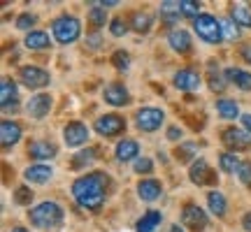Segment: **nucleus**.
Here are the masks:
<instances>
[{
    "label": "nucleus",
    "mask_w": 251,
    "mask_h": 232,
    "mask_svg": "<svg viewBox=\"0 0 251 232\" xmlns=\"http://www.w3.org/2000/svg\"><path fill=\"white\" fill-rule=\"evenodd\" d=\"M107 184H109L107 174H102V172H89V174L79 177L72 184V197L77 200L79 207L96 211V209H100L102 202H105Z\"/></svg>",
    "instance_id": "1"
},
{
    "label": "nucleus",
    "mask_w": 251,
    "mask_h": 232,
    "mask_svg": "<svg viewBox=\"0 0 251 232\" xmlns=\"http://www.w3.org/2000/svg\"><path fill=\"white\" fill-rule=\"evenodd\" d=\"M28 218L35 228H58L63 223V209L56 202H40L28 211Z\"/></svg>",
    "instance_id": "2"
},
{
    "label": "nucleus",
    "mask_w": 251,
    "mask_h": 232,
    "mask_svg": "<svg viewBox=\"0 0 251 232\" xmlns=\"http://www.w3.org/2000/svg\"><path fill=\"white\" fill-rule=\"evenodd\" d=\"M193 30L198 33V37L207 42V45H216L224 40V33H221V21H216V17L212 14H200L198 19H193Z\"/></svg>",
    "instance_id": "3"
},
{
    "label": "nucleus",
    "mask_w": 251,
    "mask_h": 232,
    "mask_svg": "<svg viewBox=\"0 0 251 232\" xmlns=\"http://www.w3.org/2000/svg\"><path fill=\"white\" fill-rule=\"evenodd\" d=\"M51 33H54V40L61 42V45H70L77 37L81 35V23L77 17H58L51 23Z\"/></svg>",
    "instance_id": "4"
},
{
    "label": "nucleus",
    "mask_w": 251,
    "mask_h": 232,
    "mask_svg": "<svg viewBox=\"0 0 251 232\" xmlns=\"http://www.w3.org/2000/svg\"><path fill=\"white\" fill-rule=\"evenodd\" d=\"M165 121V112L158 107H142L135 114V125L142 130V133H153L158 130Z\"/></svg>",
    "instance_id": "5"
},
{
    "label": "nucleus",
    "mask_w": 251,
    "mask_h": 232,
    "mask_svg": "<svg viewBox=\"0 0 251 232\" xmlns=\"http://www.w3.org/2000/svg\"><path fill=\"white\" fill-rule=\"evenodd\" d=\"M19 79L26 89H45L49 84V72L37 68V65H24L19 70Z\"/></svg>",
    "instance_id": "6"
},
{
    "label": "nucleus",
    "mask_w": 251,
    "mask_h": 232,
    "mask_svg": "<svg viewBox=\"0 0 251 232\" xmlns=\"http://www.w3.org/2000/svg\"><path fill=\"white\" fill-rule=\"evenodd\" d=\"M93 128H96V133H100L102 137H114V135L126 130V118L119 114H105V116H100V118H96Z\"/></svg>",
    "instance_id": "7"
},
{
    "label": "nucleus",
    "mask_w": 251,
    "mask_h": 232,
    "mask_svg": "<svg viewBox=\"0 0 251 232\" xmlns=\"http://www.w3.org/2000/svg\"><path fill=\"white\" fill-rule=\"evenodd\" d=\"M181 225L193 232H202L207 228V214L202 207L198 205H186L181 211Z\"/></svg>",
    "instance_id": "8"
},
{
    "label": "nucleus",
    "mask_w": 251,
    "mask_h": 232,
    "mask_svg": "<svg viewBox=\"0 0 251 232\" xmlns=\"http://www.w3.org/2000/svg\"><path fill=\"white\" fill-rule=\"evenodd\" d=\"M89 128L81 123V121H70V123L63 128V139H65V144L68 146H81V144L89 142Z\"/></svg>",
    "instance_id": "9"
},
{
    "label": "nucleus",
    "mask_w": 251,
    "mask_h": 232,
    "mask_svg": "<svg viewBox=\"0 0 251 232\" xmlns=\"http://www.w3.org/2000/svg\"><path fill=\"white\" fill-rule=\"evenodd\" d=\"M51 107H54V98L49 93H37L26 102V112L33 118H45L51 112Z\"/></svg>",
    "instance_id": "10"
},
{
    "label": "nucleus",
    "mask_w": 251,
    "mask_h": 232,
    "mask_svg": "<svg viewBox=\"0 0 251 232\" xmlns=\"http://www.w3.org/2000/svg\"><path fill=\"white\" fill-rule=\"evenodd\" d=\"M188 179L196 184V186H209V184H214V172L212 167L207 165L202 158H198V161L191 162V170H188Z\"/></svg>",
    "instance_id": "11"
},
{
    "label": "nucleus",
    "mask_w": 251,
    "mask_h": 232,
    "mask_svg": "<svg viewBox=\"0 0 251 232\" xmlns=\"http://www.w3.org/2000/svg\"><path fill=\"white\" fill-rule=\"evenodd\" d=\"M226 146H230L235 151L240 149H249L251 146V133H247L244 128H226L224 135H221Z\"/></svg>",
    "instance_id": "12"
},
{
    "label": "nucleus",
    "mask_w": 251,
    "mask_h": 232,
    "mask_svg": "<svg viewBox=\"0 0 251 232\" xmlns=\"http://www.w3.org/2000/svg\"><path fill=\"white\" fill-rule=\"evenodd\" d=\"M172 84H175L179 91L193 93V91L200 89V74H198V70H193V68H181V70L175 74Z\"/></svg>",
    "instance_id": "13"
},
{
    "label": "nucleus",
    "mask_w": 251,
    "mask_h": 232,
    "mask_svg": "<svg viewBox=\"0 0 251 232\" xmlns=\"http://www.w3.org/2000/svg\"><path fill=\"white\" fill-rule=\"evenodd\" d=\"M102 98H105V102L114 105V107H126L130 102V93H128L124 84H107L102 89Z\"/></svg>",
    "instance_id": "14"
},
{
    "label": "nucleus",
    "mask_w": 251,
    "mask_h": 232,
    "mask_svg": "<svg viewBox=\"0 0 251 232\" xmlns=\"http://www.w3.org/2000/svg\"><path fill=\"white\" fill-rule=\"evenodd\" d=\"M19 139H21V125H19L17 121L5 118V121L0 123V144H2V149H12Z\"/></svg>",
    "instance_id": "15"
},
{
    "label": "nucleus",
    "mask_w": 251,
    "mask_h": 232,
    "mask_svg": "<svg viewBox=\"0 0 251 232\" xmlns=\"http://www.w3.org/2000/svg\"><path fill=\"white\" fill-rule=\"evenodd\" d=\"M168 45H170L177 54H188L191 46H193V40L188 35V30H184V28H172L170 33H168Z\"/></svg>",
    "instance_id": "16"
},
{
    "label": "nucleus",
    "mask_w": 251,
    "mask_h": 232,
    "mask_svg": "<svg viewBox=\"0 0 251 232\" xmlns=\"http://www.w3.org/2000/svg\"><path fill=\"white\" fill-rule=\"evenodd\" d=\"M54 177V170L49 167V165H45V162H35V165H30V167H26V172H24V179L26 181H30V184H47L49 179Z\"/></svg>",
    "instance_id": "17"
},
{
    "label": "nucleus",
    "mask_w": 251,
    "mask_h": 232,
    "mask_svg": "<svg viewBox=\"0 0 251 232\" xmlns=\"http://www.w3.org/2000/svg\"><path fill=\"white\" fill-rule=\"evenodd\" d=\"M28 153L35 161H49L56 156V144L47 142V139H35V142L28 144Z\"/></svg>",
    "instance_id": "18"
},
{
    "label": "nucleus",
    "mask_w": 251,
    "mask_h": 232,
    "mask_svg": "<svg viewBox=\"0 0 251 232\" xmlns=\"http://www.w3.org/2000/svg\"><path fill=\"white\" fill-rule=\"evenodd\" d=\"M161 193H163V186L161 181H156V179H142L137 184V195L144 202H153L156 197H161Z\"/></svg>",
    "instance_id": "19"
},
{
    "label": "nucleus",
    "mask_w": 251,
    "mask_h": 232,
    "mask_svg": "<svg viewBox=\"0 0 251 232\" xmlns=\"http://www.w3.org/2000/svg\"><path fill=\"white\" fill-rule=\"evenodd\" d=\"M224 77L228 79V84H235L237 89L251 91V72L242 70V68H228L224 72Z\"/></svg>",
    "instance_id": "20"
},
{
    "label": "nucleus",
    "mask_w": 251,
    "mask_h": 232,
    "mask_svg": "<svg viewBox=\"0 0 251 232\" xmlns=\"http://www.w3.org/2000/svg\"><path fill=\"white\" fill-rule=\"evenodd\" d=\"M24 45L33 51H42V49H49L51 40H49V33H45V30H30L24 40Z\"/></svg>",
    "instance_id": "21"
},
{
    "label": "nucleus",
    "mask_w": 251,
    "mask_h": 232,
    "mask_svg": "<svg viewBox=\"0 0 251 232\" xmlns=\"http://www.w3.org/2000/svg\"><path fill=\"white\" fill-rule=\"evenodd\" d=\"M137 153H140V144L135 142V139H121L117 144V158L121 162L137 161Z\"/></svg>",
    "instance_id": "22"
},
{
    "label": "nucleus",
    "mask_w": 251,
    "mask_h": 232,
    "mask_svg": "<svg viewBox=\"0 0 251 232\" xmlns=\"http://www.w3.org/2000/svg\"><path fill=\"white\" fill-rule=\"evenodd\" d=\"M207 205H209V211L214 216H226V211H228V202H226V197L221 190H209L207 193Z\"/></svg>",
    "instance_id": "23"
},
{
    "label": "nucleus",
    "mask_w": 251,
    "mask_h": 232,
    "mask_svg": "<svg viewBox=\"0 0 251 232\" xmlns=\"http://www.w3.org/2000/svg\"><path fill=\"white\" fill-rule=\"evenodd\" d=\"M230 19H233L237 26L242 28H251V7L244 2H235L230 7Z\"/></svg>",
    "instance_id": "24"
},
{
    "label": "nucleus",
    "mask_w": 251,
    "mask_h": 232,
    "mask_svg": "<svg viewBox=\"0 0 251 232\" xmlns=\"http://www.w3.org/2000/svg\"><path fill=\"white\" fill-rule=\"evenodd\" d=\"M0 102H2V107L17 102V84L9 77H2V81H0Z\"/></svg>",
    "instance_id": "25"
},
{
    "label": "nucleus",
    "mask_w": 251,
    "mask_h": 232,
    "mask_svg": "<svg viewBox=\"0 0 251 232\" xmlns=\"http://www.w3.org/2000/svg\"><path fill=\"white\" fill-rule=\"evenodd\" d=\"M181 17V5L177 0H165L161 5V19H165V23H177Z\"/></svg>",
    "instance_id": "26"
},
{
    "label": "nucleus",
    "mask_w": 251,
    "mask_h": 232,
    "mask_svg": "<svg viewBox=\"0 0 251 232\" xmlns=\"http://www.w3.org/2000/svg\"><path fill=\"white\" fill-rule=\"evenodd\" d=\"M163 216L161 211H147V214L137 221V232H156V228L161 225Z\"/></svg>",
    "instance_id": "27"
},
{
    "label": "nucleus",
    "mask_w": 251,
    "mask_h": 232,
    "mask_svg": "<svg viewBox=\"0 0 251 232\" xmlns=\"http://www.w3.org/2000/svg\"><path fill=\"white\" fill-rule=\"evenodd\" d=\"M153 26V17L149 12H135L133 14V21H130V28L137 30V33H149Z\"/></svg>",
    "instance_id": "28"
},
{
    "label": "nucleus",
    "mask_w": 251,
    "mask_h": 232,
    "mask_svg": "<svg viewBox=\"0 0 251 232\" xmlns=\"http://www.w3.org/2000/svg\"><path fill=\"white\" fill-rule=\"evenodd\" d=\"M219 165H221V170L224 172H240L242 167V161H240V156L235 151H224L219 156Z\"/></svg>",
    "instance_id": "29"
},
{
    "label": "nucleus",
    "mask_w": 251,
    "mask_h": 232,
    "mask_svg": "<svg viewBox=\"0 0 251 232\" xmlns=\"http://www.w3.org/2000/svg\"><path fill=\"white\" fill-rule=\"evenodd\" d=\"M198 144L196 142H184L175 149V158L179 162H188V161H198Z\"/></svg>",
    "instance_id": "30"
},
{
    "label": "nucleus",
    "mask_w": 251,
    "mask_h": 232,
    "mask_svg": "<svg viewBox=\"0 0 251 232\" xmlns=\"http://www.w3.org/2000/svg\"><path fill=\"white\" fill-rule=\"evenodd\" d=\"M216 112L221 118H237L240 116V107H237V102L235 100H216Z\"/></svg>",
    "instance_id": "31"
},
{
    "label": "nucleus",
    "mask_w": 251,
    "mask_h": 232,
    "mask_svg": "<svg viewBox=\"0 0 251 232\" xmlns=\"http://www.w3.org/2000/svg\"><path fill=\"white\" fill-rule=\"evenodd\" d=\"M221 21V33H224V40H230V42H235V40H240V26L235 23L230 17H224L219 19Z\"/></svg>",
    "instance_id": "32"
},
{
    "label": "nucleus",
    "mask_w": 251,
    "mask_h": 232,
    "mask_svg": "<svg viewBox=\"0 0 251 232\" xmlns=\"http://www.w3.org/2000/svg\"><path fill=\"white\" fill-rule=\"evenodd\" d=\"M93 161H96V149H84V151L75 153V158H72V167H75V170H81V167L91 165Z\"/></svg>",
    "instance_id": "33"
},
{
    "label": "nucleus",
    "mask_w": 251,
    "mask_h": 232,
    "mask_svg": "<svg viewBox=\"0 0 251 232\" xmlns=\"http://www.w3.org/2000/svg\"><path fill=\"white\" fill-rule=\"evenodd\" d=\"M181 17H188V19H198L202 12H200V2L196 0H181Z\"/></svg>",
    "instance_id": "34"
},
{
    "label": "nucleus",
    "mask_w": 251,
    "mask_h": 232,
    "mask_svg": "<svg viewBox=\"0 0 251 232\" xmlns=\"http://www.w3.org/2000/svg\"><path fill=\"white\" fill-rule=\"evenodd\" d=\"M89 21H91V23H93L96 28L102 26V23L107 21V9L100 7V5H93V7L89 9Z\"/></svg>",
    "instance_id": "35"
},
{
    "label": "nucleus",
    "mask_w": 251,
    "mask_h": 232,
    "mask_svg": "<svg viewBox=\"0 0 251 232\" xmlns=\"http://www.w3.org/2000/svg\"><path fill=\"white\" fill-rule=\"evenodd\" d=\"M30 200H33V190L30 188H26V186H19L17 190H14V202L17 205H30Z\"/></svg>",
    "instance_id": "36"
},
{
    "label": "nucleus",
    "mask_w": 251,
    "mask_h": 232,
    "mask_svg": "<svg viewBox=\"0 0 251 232\" xmlns=\"http://www.w3.org/2000/svg\"><path fill=\"white\" fill-rule=\"evenodd\" d=\"M109 33H112V35L114 37H124L126 33H128V23H126L124 19H112V21H109Z\"/></svg>",
    "instance_id": "37"
},
{
    "label": "nucleus",
    "mask_w": 251,
    "mask_h": 232,
    "mask_svg": "<svg viewBox=\"0 0 251 232\" xmlns=\"http://www.w3.org/2000/svg\"><path fill=\"white\" fill-rule=\"evenodd\" d=\"M133 170L137 172V174H151V172H153V161L142 156V158H137V161H135Z\"/></svg>",
    "instance_id": "38"
},
{
    "label": "nucleus",
    "mask_w": 251,
    "mask_h": 232,
    "mask_svg": "<svg viewBox=\"0 0 251 232\" xmlns=\"http://www.w3.org/2000/svg\"><path fill=\"white\" fill-rule=\"evenodd\" d=\"M35 21H37V17L35 14H19V19H17V28L19 30H28L30 33V28L35 26Z\"/></svg>",
    "instance_id": "39"
},
{
    "label": "nucleus",
    "mask_w": 251,
    "mask_h": 232,
    "mask_svg": "<svg viewBox=\"0 0 251 232\" xmlns=\"http://www.w3.org/2000/svg\"><path fill=\"white\" fill-rule=\"evenodd\" d=\"M112 63H114V68H117V70H128V65H130V56L126 54V51H114Z\"/></svg>",
    "instance_id": "40"
},
{
    "label": "nucleus",
    "mask_w": 251,
    "mask_h": 232,
    "mask_svg": "<svg viewBox=\"0 0 251 232\" xmlns=\"http://www.w3.org/2000/svg\"><path fill=\"white\" fill-rule=\"evenodd\" d=\"M228 86V79H226L224 74H212L209 77V89L216 91V93H224V89Z\"/></svg>",
    "instance_id": "41"
},
{
    "label": "nucleus",
    "mask_w": 251,
    "mask_h": 232,
    "mask_svg": "<svg viewBox=\"0 0 251 232\" xmlns=\"http://www.w3.org/2000/svg\"><path fill=\"white\" fill-rule=\"evenodd\" d=\"M237 177H240V181H242L247 188H251V161L242 162V167H240V172H237Z\"/></svg>",
    "instance_id": "42"
},
{
    "label": "nucleus",
    "mask_w": 251,
    "mask_h": 232,
    "mask_svg": "<svg viewBox=\"0 0 251 232\" xmlns=\"http://www.w3.org/2000/svg\"><path fill=\"white\" fill-rule=\"evenodd\" d=\"M179 137H181V130L177 128V125H170V128H168V139L175 142V139H179Z\"/></svg>",
    "instance_id": "43"
},
{
    "label": "nucleus",
    "mask_w": 251,
    "mask_h": 232,
    "mask_svg": "<svg viewBox=\"0 0 251 232\" xmlns=\"http://www.w3.org/2000/svg\"><path fill=\"white\" fill-rule=\"evenodd\" d=\"M242 228L247 232H251V211H247V214L242 216Z\"/></svg>",
    "instance_id": "44"
},
{
    "label": "nucleus",
    "mask_w": 251,
    "mask_h": 232,
    "mask_svg": "<svg viewBox=\"0 0 251 232\" xmlns=\"http://www.w3.org/2000/svg\"><path fill=\"white\" fill-rule=\"evenodd\" d=\"M242 123H244V130L251 133V114H242Z\"/></svg>",
    "instance_id": "45"
},
{
    "label": "nucleus",
    "mask_w": 251,
    "mask_h": 232,
    "mask_svg": "<svg viewBox=\"0 0 251 232\" xmlns=\"http://www.w3.org/2000/svg\"><path fill=\"white\" fill-rule=\"evenodd\" d=\"M242 56H244V58H247V61L251 63V45H247V46H244V49H242Z\"/></svg>",
    "instance_id": "46"
},
{
    "label": "nucleus",
    "mask_w": 251,
    "mask_h": 232,
    "mask_svg": "<svg viewBox=\"0 0 251 232\" xmlns=\"http://www.w3.org/2000/svg\"><path fill=\"white\" fill-rule=\"evenodd\" d=\"M170 232H186L181 225H170Z\"/></svg>",
    "instance_id": "47"
},
{
    "label": "nucleus",
    "mask_w": 251,
    "mask_h": 232,
    "mask_svg": "<svg viewBox=\"0 0 251 232\" xmlns=\"http://www.w3.org/2000/svg\"><path fill=\"white\" fill-rule=\"evenodd\" d=\"M12 232H28L26 228H21V225H19V228H12Z\"/></svg>",
    "instance_id": "48"
}]
</instances>
